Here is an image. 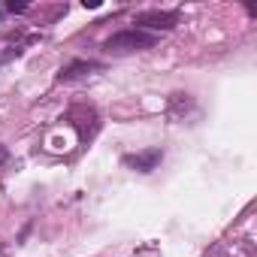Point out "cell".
<instances>
[{
	"instance_id": "cell-1",
	"label": "cell",
	"mask_w": 257,
	"mask_h": 257,
	"mask_svg": "<svg viewBox=\"0 0 257 257\" xmlns=\"http://www.w3.org/2000/svg\"><path fill=\"white\" fill-rule=\"evenodd\" d=\"M155 43H158V37L155 34H146V31H118V34H112L106 43H103V49L109 52V55H134V52H149V49H155Z\"/></svg>"
},
{
	"instance_id": "cell-2",
	"label": "cell",
	"mask_w": 257,
	"mask_h": 257,
	"mask_svg": "<svg viewBox=\"0 0 257 257\" xmlns=\"http://www.w3.org/2000/svg\"><path fill=\"white\" fill-rule=\"evenodd\" d=\"M64 121L76 131V137H79L82 146H88V143L97 137V131H100V115H97V109H94L91 103H76V106H70L67 115H64Z\"/></svg>"
},
{
	"instance_id": "cell-3",
	"label": "cell",
	"mask_w": 257,
	"mask_h": 257,
	"mask_svg": "<svg viewBox=\"0 0 257 257\" xmlns=\"http://www.w3.org/2000/svg\"><path fill=\"white\" fill-rule=\"evenodd\" d=\"M179 19H182V13L179 10H146V13H137V19H134V25H137V31H173L176 25H179Z\"/></svg>"
},
{
	"instance_id": "cell-4",
	"label": "cell",
	"mask_w": 257,
	"mask_h": 257,
	"mask_svg": "<svg viewBox=\"0 0 257 257\" xmlns=\"http://www.w3.org/2000/svg\"><path fill=\"white\" fill-rule=\"evenodd\" d=\"M164 161V152L155 146V149H143V152H134V155H124L121 164L127 170H134V173H152L158 170V164Z\"/></svg>"
},
{
	"instance_id": "cell-5",
	"label": "cell",
	"mask_w": 257,
	"mask_h": 257,
	"mask_svg": "<svg viewBox=\"0 0 257 257\" xmlns=\"http://www.w3.org/2000/svg\"><path fill=\"white\" fill-rule=\"evenodd\" d=\"M100 70H103L100 61H85V58H79V61H70V64L58 73V82H61V85H64V82H76V79H85V76L100 73Z\"/></svg>"
},
{
	"instance_id": "cell-6",
	"label": "cell",
	"mask_w": 257,
	"mask_h": 257,
	"mask_svg": "<svg viewBox=\"0 0 257 257\" xmlns=\"http://www.w3.org/2000/svg\"><path fill=\"white\" fill-rule=\"evenodd\" d=\"M188 106H191V94H173V97H170V118H176L179 109L185 112Z\"/></svg>"
},
{
	"instance_id": "cell-7",
	"label": "cell",
	"mask_w": 257,
	"mask_h": 257,
	"mask_svg": "<svg viewBox=\"0 0 257 257\" xmlns=\"http://www.w3.org/2000/svg\"><path fill=\"white\" fill-rule=\"evenodd\" d=\"M10 167H13V155H10L7 146H0V179L10 173Z\"/></svg>"
},
{
	"instance_id": "cell-8",
	"label": "cell",
	"mask_w": 257,
	"mask_h": 257,
	"mask_svg": "<svg viewBox=\"0 0 257 257\" xmlns=\"http://www.w3.org/2000/svg\"><path fill=\"white\" fill-rule=\"evenodd\" d=\"M206 257H227V248L224 245H215L212 251H206Z\"/></svg>"
},
{
	"instance_id": "cell-9",
	"label": "cell",
	"mask_w": 257,
	"mask_h": 257,
	"mask_svg": "<svg viewBox=\"0 0 257 257\" xmlns=\"http://www.w3.org/2000/svg\"><path fill=\"white\" fill-rule=\"evenodd\" d=\"M0 257H7V245H0Z\"/></svg>"
}]
</instances>
